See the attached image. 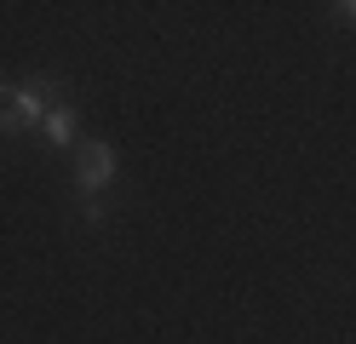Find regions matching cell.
<instances>
[{"label":"cell","mask_w":356,"mask_h":344,"mask_svg":"<svg viewBox=\"0 0 356 344\" xmlns=\"http://www.w3.org/2000/svg\"><path fill=\"white\" fill-rule=\"evenodd\" d=\"M40 132H47L52 149H70V144H75V109H70V104H52L47 121H40Z\"/></svg>","instance_id":"cell-3"},{"label":"cell","mask_w":356,"mask_h":344,"mask_svg":"<svg viewBox=\"0 0 356 344\" xmlns=\"http://www.w3.org/2000/svg\"><path fill=\"white\" fill-rule=\"evenodd\" d=\"M63 104V81H35V86H0V132L24 138L47 121V109Z\"/></svg>","instance_id":"cell-1"},{"label":"cell","mask_w":356,"mask_h":344,"mask_svg":"<svg viewBox=\"0 0 356 344\" xmlns=\"http://www.w3.org/2000/svg\"><path fill=\"white\" fill-rule=\"evenodd\" d=\"M333 12H339V23H356V0H339Z\"/></svg>","instance_id":"cell-5"},{"label":"cell","mask_w":356,"mask_h":344,"mask_svg":"<svg viewBox=\"0 0 356 344\" xmlns=\"http://www.w3.org/2000/svg\"><path fill=\"white\" fill-rule=\"evenodd\" d=\"M109 178H115V149H109L104 138L81 144V155H75V183H81V195H98V190H109Z\"/></svg>","instance_id":"cell-2"},{"label":"cell","mask_w":356,"mask_h":344,"mask_svg":"<svg viewBox=\"0 0 356 344\" xmlns=\"http://www.w3.org/2000/svg\"><path fill=\"white\" fill-rule=\"evenodd\" d=\"M81 218H86V224H98V218H104V201L86 195V201H81Z\"/></svg>","instance_id":"cell-4"}]
</instances>
